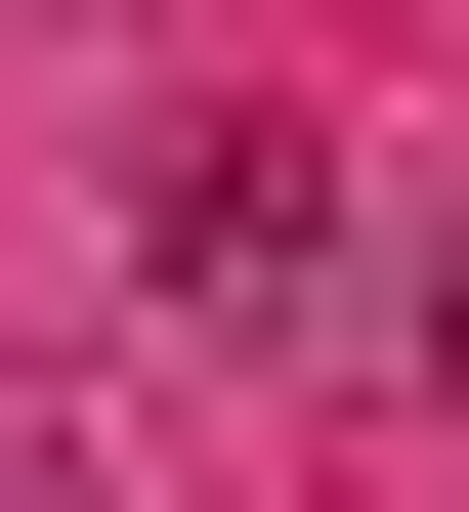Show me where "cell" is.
<instances>
[{"label": "cell", "mask_w": 469, "mask_h": 512, "mask_svg": "<svg viewBox=\"0 0 469 512\" xmlns=\"http://www.w3.org/2000/svg\"><path fill=\"white\" fill-rule=\"evenodd\" d=\"M128 256H171V299H256V342H342V214H299V128H171V171H128Z\"/></svg>", "instance_id": "1"}, {"label": "cell", "mask_w": 469, "mask_h": 512, "mask_svg": "<svg viewBox=\"0 0 469 512\" xmlns=\"http://www.w3.org/2000/svg\"><path fill=\"white\" fill-rule=\"evenodd\" d=\"M0 512H128V470H86V427H43V470H0Z\"/></svg>", "instance_id": "2"}, {"label": "cell", "mask_w": 469, "mask_h": 512, "mask_svg": "<svg viewBox=\"0 0 469 512\" xmlns=\"http://www.w3.org/2000/svg\"><path fill=\"white\" fill-rule=\"evenodd\" d=\"M427 427H469V256H427Z\"/></svg>", "instance_id": "3"}]
</instances>
